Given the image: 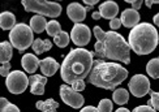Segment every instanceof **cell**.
<instances>
[{
    "mask_svg": "<svg viewBox=\"0 0 159 112\" xmlns=\"http://www.w3.org/2000/svg\"><path fill=\"white\" fill-rule=\"evenodd\" d=\"M11 68H12L11 63L2 64V67H0V74H2L3 77H8V74L11 73Z\"/></svg>",
    "mask_w": 159,
    "mask_h": 112,
    "instance_id": "f546056e",
    "label": "cell"
},
{
    "mask_svg": "<svg viewBox=\"0 0 159 112\" xmlns=\"http://www.w3.org/2000/svg\"><path fill=\"white\" fill-rule=\"evenodd\" d=\"M153 21H154V25H155V26H159V13H157V15L154 16Z\"/></svg>",
    "mask_w": 159,
    "mask_h": 112,
    "instance_id": "8d00e7d4",
    "label": "cell"
},
{
    "mask_svg": "<svg viewBox=\"0 0 159 112\" xmlns=\"http://www.w3.org/2000/svg\"><path fill=\"white\" fill-rule=\"evenodd\" d=\"M29 83H30L29 77L26 76L25 72H21V70H13L8 74V77H5L7 89H8L9 93L15 95L22 94L28 89Z\"/></svg>",
    "mask_w": 159,
    "mask_h": 112,
    "instance_id": "52a82bcc",
    "label": "cell"
},
{
    "mask_svg": "<svg viewBox=\"0 0 159 112\" xmlns=\"http://www.w3.org/2000/svg\"><path fill=\"white\" fill-rule=\"evenodd\" d=\"M13 56V46L11 42H2L0 44V63H9V60Z\"/></svg>",
    "mask_w": 159,
    "mask_h": 112,
    "instance_id": "ffe728a7",
    "label": "cell"
},
{
    "mask_svg": "<svg viewBox=\"0 0 159 112\" xmlns=\"http://www.w3.org/2000/svg\"><path fill=\"white\" fill-rule=\"evenodd\" d=\"M128 87L132 95L136 98H142L150 93V81L145 74H134L130 78Z\"/></svg>",
    "mask_w": 159,
    "mask_h": 112,
    "instance_id": "9c48e42d",
    "label": "cell"
},
{
    "mask_svg": "<svg viewBox=\"0 0 159 112\" xmlns=\"http://www.w3.org/2000/svg\"><path fill=\"white\" fill-rule=\"evenodd\" d=\"M39 64H41V60L34 54H25L21 59V65L24 70L30 74L35 73V70L39 68Z\"/></svg>",
    "mask_w": 159,
    "mask_h": 112,
    "instance_id": "2e32d148",
    "label": "cell"
},
{
    "mask_svg": "<svg viewBox=\"0 0 159 112\" xmlns=\"http://www.w3.org/2000/svg\"><path fill=\"white\" fill-rule=\"evenodd\" d=\"M133 112H157V110H154L153 107L150 106V104H146V106H138L133 110Z\"/></svg>",
    "mask_w": 159,
    "mask_h": 112,
    "instance_id": "4dcf8cb0",
    "label": "cell"
},
{
    "mask_svg": "<svg viewBox=\"0 0 159 112\" xmlns=\"http://www.w3.org/2000/svg\"><path fill=\"white\" fill-rule=\"evenodd\" d=\"M115 112H130L128 108H124V107H120V108H117Z\"/></svg>",
    "mask_w": 159,
    "mask_h": 112,
    "instance_id": "74e56055",
    "label": "cell"
},
{
    "mask_svg": "<svg viewBox=\"0 0 159 112\" xmlns=\"http://www.w3.org/2000/svg\"><path fill=\"white\" fill-rule=\"evenodd\" d=\"M69 41H70V34H68L67 31H61V33H59L56 37H54V43L60 48L67 47Z\"/></svg>",
    "mask_w": 159,
    "mask_h": 112,
    "instance_id": "cb8c5ba5",
    "label": "cell"
},
{
    "mask_svg": "<svg viewBox=\"0 0 159 112\" xmlns=\"http://www.w3.org/2000/svg\"><path fill=\"white\" fill-rule=\"evenodd\" d=\"M127 78H128V69H125L123 65L114 61L94 60L93 69L88 80L91 85H94L97 87L114 90Z\"/></svg>",
    "mask_w": 159,
    "mask_h": 112,
    "instance_id": "3957f363",
    "label": "cell"
},
{
    "mask_svg": "<svg viewBox=\"0 0 159 112\" xmlns=\"http://www.w3.org/2000/svg\"><path fill=\"white\" fill-rule=\"evenodd\" d=\"M26 12H34L37 15L56 18L61 15V4L51 0H21Z\"/></svg>",
    "mask_w": 159,
    "mask_h": 112,
    "instance_id": "8992f818",
    "label": "cell"
},
{
    "mask_svg": "<svg viewBox=\"0 0 159 112\" xmlns=\"http://www.w3.org/2000/svg\"><path fill=\"white\" fill-rule=\"evenodd\" d=\"M159 0H145V4H146L148 8H151V5L153 4H158Z\"/></svg>",
    "mask_w": 159,
    "mask_h": 112,
    "instance_id": "836d02e7",
    "label": "cell"
},
{
    "mask_svg": "<svg viewBox=\"0 0 159 112\" xmlns=\"http://www.w3.org/2000/svg\"><path fill=\"white\" fill-rule=\"evenodd\" d=\"M56 2H60V0H56Z\"/></svg>",
    "mask_w": 159,
    "mask_h": 112,
    "instance_id": "ab89813d",
    "label": "cell"
},
{
    "mask_svg": "<svg viewBox=\"0 0 159 112\" xmlns=\"http://www.w3.org/2000/svg\"><path fill=\"white\" fill-rule=\"evenodd\" d=\"M128 43L130 50L137 55L151 54L159 43V34L154 25L149 22H142L136 25L130 30L128 37Z\"/></svg>",
    "mask_w": 159,
    "mask_h": 112,
    "instance_id": "277c9868",
    "label": "cell"
},
{
    "mask_svg": "<svg viewBox=\"0 0 159 112\" xmlns=\"http://www.w3.org/2000/svg\"><path fill=\"white\" fill-rule=\"evenodd\" d=\"M86 12H88V8H85L78 3H70L67 7V15L69 20H72L75 24H81L84 21L86 18Z\"/></svg>",
    "mask_w": 159,
    "mask_h": 112,
    "instance_id": "8fae6325",
    "label": "cell"
},
{
    "mask_svg": "<svg viewBox=\"0 0 159 112\" xmlns=\"http://www.w3.org/2000/svg\"><path fill=\"white\" fill-rule=\"evenodd\" d=\"M97 38L94 56L101 59H108L112 61H120L124 64L130 63V46L121 34L115 30L103 31L99 26L93 29Z\"/></svg>",
    "mask_w": 159,
    "mask_h": 112,
    "instance_id": "6da1fadb",
    "label": "cell"
},
{
    "mask_svg": "<svg viewBox=\"0 0 159 112\" xmlns=\"http://www.w3.org/2000/svg\"><path fill=\"white\" fill-rule=\"evenodd\" d=\"M34 41V31L30 28V25H26L24 22L17 24L9 31V42L20 52L28 50L30 46H33Z\"/></svg>",
    "mask_w": 159,
    "mask_h": 112,
    "instance_id": "5b68a950",
    "label": "cell"
},
{
    "mask_svg": "<svg viewBox=\"0 0 159 112\" xmlns=\"http://www.w3.org/2000/svg\"><path fill=\"white\" fill-rule=\"evenodd\" d=\"M80 112H101L98 110V107H94V106H86V107H82L80 110Z\"/></svg>",
    "mask_w": 159,
    "mask_h": 112,
    "instance_id": "d6a6232c",
    "label": "cell"
},
{
    "mask_svg": "<svg viewBox=\"0 0 159 112\" xmlns=\"http://www.w3.org/2000/svg\"><path fill=\"white\" fill-rule=\"evenodd\" d=\"M91 17H93V20H99V18H102V16H101V13H99V11H98V12H93Z\"/></svg>",
    "mask_w": 159,
    "mask_h": 112,
    "instance_id": "d590c367",
    "label": "cell"
},
{
    "mask_svg": "<svg viewBox=\"0 0 159 112\" xmlns=\"http://www.w3.org/2000/svg\"><path fill=\"white\" fill-rule=\"evenodd\" d=\"M51 47H52V43H51L50 39H41V38L35 39L34 43L31 46L33 51H34L37 55H41V54H44V52L50 51Z\"/></svg>",
    "mask_w": 159,
    "mask_h": 112,
    "instance_id": "d6986e66",
    "label": "cell"
},
{
    "mask_svg": "<svg viewBox=\"0 0 159 112\" xmlns=\"http://www.w3.org/2000/svg\"><path fill=\"white\" fill-rule=\"evenodd\" d=\"M98 110L101 112H112V101L111 99H102L98 103Z\"/></svg>",
    "mask_w": 159,
    "mask_h": 112,
    "instance_id": "484cf974",
    "label": "cell"
},
{
    "mask_svg": "<svg viewBox=\"0 0 159 112\" xmlns=\"http://www.w3.org/2000/svg\"><path fill=\"white\" fill-rule=\"evenodd\" d=\"M70 86H72V89H75L76 91H84L85 90V87H86V83H85V81L84 80H78V81H75V82H72L70 83Z\"/></svg>",
    "mask_w": 159,
    "mask_h": 112,
    "instance_id": "83f0119b",
    "label": "cell"
},
{
    "mask_svg": "<svg viewBox=\"0 0 159 112\" xmlns=\"http://www.w3.org/2000/svg\"><path fill=\"white\" fill-rule=\"evenodd\" d=\"M30 81V93L33 95H43L44 86L47 83V77L43 74H33L29 77Z\"/></svg>",
    "mask_w": 159,
    "mask_h": 112,
    "instance_id": "7c38bea8",
    "label": "cell"
},
{
    "mask_svg": "<svg viewBox=\"0 0 159 112\" xmlns=\"http://www.w3.org/2000/svg\"><path fill=\"white\" fill-rule=\"evenodd\" d=\"M121 25L123 24H121L120 18H112V20H110V28H111V30H117Z\"/></svg>",
    "mask_w": 159,
    "mask_h": 112,
    "instance_id": "1f68e13d",
    "label": "cell"
},
{
    "mask_svg": "<svg viewBox=\"0 0 159 112\" xmlns=\"http://www.w3.org/2000/svg\"><path fill=\"white\" fill-rule=\"evenodd\" d=\"M60 98L61 101L67 104V106L72 108H82L85 99L81 95L80 91H76L75 89H72L70 85H61L60 86Z\"/></svg>",
    "mask_w": 159,
    "mask_h": 112,
    "instance_id": "ba28073f",
    "label": "cell"
},
{
    "mask_svg": "<svg viewBox=\"0 0 159 112\" xmlns=\"http://www.w3.org/2000/svg\"><path fill=\"white\" fill-rule=\"evenodd\" d=\"M82 2H84L85 4H88L89 7H93V5L98 4V3H99V0H82Z\"/></svg>",
    "mask_w": 159,
    "mask_h": 112,
    "instance_id": "e575fe53",
    "label": "cell"
},
{
    "mask_svg": "<svg viewBox=\"0 0 159 112\" xmlns=\"http://www.w3.org/2000/svg\"><path fill=\"white\" fill-rule=\"evenodd\" d=\"M146 73L151 78L158 80V78H159V57L149 60V63L146 64Z\"/></svg>",
    "mask_w": 159,
    "mask_h": 112,
    "instance_id": "603a6c76",
    "label": "cell"
},
{
    "mask_svg": "<svg viewBox=\"0 0 159 112\" xmlns=\"http://www.w3.org/2000/svg\"><path fill=\"white\" fill-rule=\"evenodd\" d=\"M121 24L125 26V28H130L133 29L136 25L140 24V13L138 11L133 9V8H128V9H124L121 13Z\"/></svg>",
    "mask_w": 159,
    "mask_h": 112,
    "instance_id": "4fadbf2b",
    "label": "cell"
},
{
    "mask_svg": "<svg viewBox=\"0 0 159 112\" xmlns=\"http://www.w3.org/2000/svg\"><path fill=\"white\" fill-rule=\"evenodd\" d=\"M47 21H46L44 16L42 15H35L30 18V28L33 29V31L37 33V34H41L42 31L46 30L47 28Z\"/></svg>",
    "mask_w": 159,
    "mask_h": 112,
    "instance_id": "ac0fdd59",
    "label": "cell"
},
{
    "mask_svg": "<svg viewBox=\"0 0 159 112\" xmlns=\"http://www.w3.org/2000/svg\"><path fill=\"white\" fill-rule=\"evenodd\" d=\"M56 112H57V111H56Z\"/></svg>",
    "mask_w": 159,
    "mask_h": 112,
    "instance_id": "60d3db41",
    "label": "cell"
},
{
    "mask_svg": "<svg viewBox=\"0 0 159 112\" xmlns=\"http://www.w3.org/2000/svg\"><path fill=\"white\" fill-rule=\"evenodd\" d=\"M70 39L78 47H84L91 39V30L88 25L76 24L70 31Z\"/></svg>",
    "mask_w": 159,
    "mask_h": 112,
    "instance_id": "30bf717a",
    "label": "cell"
},
{
    "mask_svg": "<svg viewBox=\"0 0 159 112\" xmlns=\"http://www.w3.org/2000/svg\"><path fill=\"white\" fill-rule=\"evenodd\" d=\"M124 2H127V3H129V4H134V3L138 2V0H124Z\"/></svg>",
    "mask_w": 159,
    "mask_h": 112,
    "instance_id": "f35d334b",
    "label": "cell"
},
{
    "mask_svg": "<svg viewBox=\"0 0 159 112\" xmlns=\"http://www.w3.org/2000/svg\"><path fill=\"white\" fill-rule=\"evenodd\" d=\"M94 54L84 47L70 50L60 67V76L65 83L88 78L94 64Z\"/></svg>",
    "mask_w": 159,
    "mask_h": 112,
    "instance_id": "7a4b0ae2",
    "label": "cell"
},
{
    "mask_svg": "<svg viewBox=\"0 0 159 112\" xmlns=\"http://www.w3.org/2000/svg\"><path fill=\"white\" fill-rule=\"evenodd\" d=\"M35 107L42 111V112H56L57 108H59V103L54 99H47V101H38L35 103Z\"/></svg>",
    "mask_w": 159,
    "mask_h": 112,
    "instance_id": "7402d4cb",
    "label": "cell"
},
{
    "mask_svg": "<svg viewBox=\"0 0 159 112\" xmlns=\"http://www.w3.org/2000/svg\"><path fill=\"white\" fill-rule=\"evenodd\" d=\"M46 31L50 37H56L59 33H61V28H60V24H59L56 20H51L47 24V28H46Z\"/></svg>",
    "mask_w": 159,
    "mask_h": 112,
    "instance_id": "d4e9b609",
    "label": "cell"
},
{
    "mask_svg": "<svg viewBox=\"0 0 159 112\" xmlns=\"http://www.w3.org/2000/svg\"><path fill=\"white\" fill-rule=\"evenodd\" d=\"M149 104L154 110L159 111V93L155 91H150V99H149Z\"/></svg>",
    "mask_w": 159,
    "mask_h": 112,
    "instance_id": "4316f807",
    "label": "cell"
},
{
    "mask_svg": "<svg viewBox=\"0 0 159 112\" xmlns=\"http://www.w3.org/2000/svg\"><path fill=\"white\" fill-rule=\"evenodd\" d=\"M112 101L114 103L119 104V106H124L129 102V93L128 90H125L123 87H117L114 90V94H112Z\"/></svg>",
    "mask_w": 159,
    "mask_h": 112,
    "instance_id": "44dd1931",
    "label": "cell"
},
{
    "mask_svg": "<svg viewBox=\"0 0 159 112\" xmlns=\"http://www.w3.org/2000/svg\"><path fill=\"white\" fill-rule=\"evenodd\" d=\"M16 25V16L12 12L5 11L0 15V26L3 30H12Z\"/></svg>",
    "mask_w": 159,
    "mask_h": 112,
    "instance_id": "e0dca14e",
    "label": "cell"
},
{
    "mask_svg": "<svg viewBox=\"0 0 159 112\" xmlns=\"http://www.w3.org/2000/svg\"><path fill=\"white\" fill-rule=\"evenodd\" d=\"M99 13H101L102 18H116V16L119 15V5L114 0H107V2L99 5Z\"/></svg>",
    "mask_w": 159,
    "mask_h": 112,
    "instance_id": "5bb4252c",
    "label": "cell"
},
{
    "mask_svg": "<svg viewBox=\"0 0 159 112\" xmlns=\"http://www.w3.org/2000/svg\"><path fill=\"white\" fill-rule=\"evenodd\" d=\"M0 112H20V108L13 103H8L4 107H0Z\"/></svg>",
    "mask_w": 159,
    "mask_h": 112,
    "instance_id": "f1b7e54d",
    "label": "cell"
},
{
    "mask_svg": "<svg viewBox=\"0 0 159 112\" xmlns=\"http://www.w3.org/2000/svg\"><path fill=\"white\" fill-rule=\"evenodd\" d=\"M39 68H41V72H42L43 76L51 77L60 69V64H59L54 57H46V59H43V60H41Z\"/></svg>",
    "mask_w": 159,
    "mask_h": 112,
    "instance_id": "9a60e30c",
    "label": "cell"
}]
</instances>
